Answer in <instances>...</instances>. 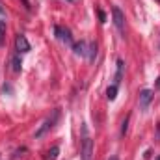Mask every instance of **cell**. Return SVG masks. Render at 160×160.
<instances>
[{
    "mask_svg": "<svg viewBox=\"0 0 160 160\" xmlns=\"http://www.w3.org/2000/svg\"><path fill=\"white\" fill-rule=\"evenodd\" d=\"M151 101H153V91H151V89H143V91L140 93V110L145 112V110L149 108Z\"/></svg>",
    "mask_w": 160,
    "mask_h": 160,
    "instance_id": "5",
    "label": "cell"
},
{
    "mask_svg": "<svg viewBox=\"0 0 160 160\" xmlns=\"http://www.w3.org/2000/svg\"><path fill=\"white\" fill-rule=\"evenodd\" d=\"M123 69H125V63H123V60H118V73H116V86L121 82L123 78Z\"/></svg>",
    "mask_w": 160,
    "mask_h": 160,
    "instance_id": "8",
    "label": "cell"
},
{
    "mask_svg": "<svg viewBox=\"0 0 160 160\" xmlns=\"http://www.w3.org/2000/svg\"><path fill=\"white\" fill-rule=\"evenodd\" d=\"M99 17H101V22H106V15H104V11H99Z\"/></svg>",
    "mask_w": 160,
    "mask_h": 160,
    "instance_id": "15",
    "label": "cell"
},
{
    "mask_svg": "<svg viewBox=\"0 0 160 160\" xmlns=\"http://www.w3.org/2000/svg\"><path fill=\"white\" fill-rule=\"evenodd\" d=\"M75 54L77 56H86L88 54V45H86V41H80V43H75Z\"/></svg>",
    "mask_w": 160,
    "mask_h": 160,
    "instance_id": "7",
    "label": "cell"
},
{
    "mask_svg": "<svg viewBox=\"0 0 160 160\" xmlns=\"http://www.w3.org/2000/svg\"><path fill=\"white\" fill-rule=\"evenodd\" d=\"M157 160H160V157H158V158H157Z\"/></svg>",
    "mask_w": 160,
    "mask_h": 160,
    "instance_id": "19",
    "label": "cell"
},
{
    "mask_svg": "<svg viewBox=\"0 0 160 160\" xmlns=\"http://www.w3.org/2000/svg\"><path fill=\"white\" fill-rule=\"evenodd\" d=\"M112 15H114V24H116L118 32H119V34H125V15H123L121 8L114 6V8H112Z\"/></svg>",
    "mask_w": 160,
    "mask_h": 160,
    "instance_id": "3",
    "label": "cell"
},
{
    "mask_svg": "<svg viewBox=\"0 0 160 160\" xmlns=\"http://www.w3.org/2000/svg\"><path fill=\"white\" fill-rule=\"evenodd\" d=\"M157 88H160V78H158V80H157Z\"/></svg>",
    "mask_w": 160,
    "mask_h": 160,
    "instance_id": "18",
    "label": "cell"
},
{
    "mask_svg": "<svg viewBox=\"0 0 160 160\" xmlns=\"http://www.w3.org/2000/svg\"><path fill=\"white\" fill-rule=\"evenodd\" d=\"M127 128H128V116L125 118V121H123V127H121V134H123V136L127 134Z\"/></svg>",
    "mask_w": 160,
    "mask_h": 160,
    "instance_id": "13",
    "label": "cell"
},
{
    "mask_svg": "<svg viewBox=\"0 0 160 160\" xmlns=\"http://www.w3.org/2000/svg\"><path fill=\"white\" fill-rule=\"evenodd\" d=\"M95 56H97V43H91L89 45V62H95Z\"/></svg>",
    "mask_w": 160,
    "mask_h": 160,
    "instance_id": "10",
    "label": "cell"
},
{
    "mask_svg": "<svg viewBox=\"0 0 160 160\" xmlns=\"http://www.w3.org/2000/svg\"><path fill=\"white\" fill-rule=\"evenodd\" d=\"M80 158L91 160L93 158V142L88 134V127L82 125V149H80Z\"/></svg>",
    "mask_w": 160,
    "mask_h": 160,
    "instance_id": "1",
    "label": "cell"
},
{
    "mask_svg": "<svg viewBox=\"0 0 160 160\" xmlns=\"http://www.w3.org/2000/svg\"><path fill=\"white\" fill-rule=\"evenodd\" d=\"M58 151H60V149L54 145V147L48 151V157H47V160H56V158H58Z\"/></svg>",
    "mask_w": 160,
    "mask_h": 160,
    "instance_id": "11",
    "label": "cell"
},
{
    "mask_svg": "<svg viewBox=\"0 0 160 160\" xmlns=\"http://www.w3.org/2000/svg\"><path fill=\"white\" fill-rule=\"evenodd\" d=\"M54 32H56L58 39H62L63 43H65V45H69V47H75V43H73V36H71V32H69L67 28L56 26V28H54Z\"/></svg>",
    "mask_w": 160,
    "mask_h": 160,
    "instance_id": "4",
    "label": "cell"
},
{
    "mask_svg": "<svg viewBox=\"0 0 160 160\" xmlns=\"http://www.w3.org/2000/svg\"><path fill=\"white\" fill-rule=\"evenodd\" d=\"M4 36H6V22L0 21V45L4 43Z\"/></svg>",
    "mask_w": 160,
    "mask_h": 160,
    "instance_id": "12",
    "label": "cell"
},
{
    "mask_svg": "<svg viewBox=\"0 0 160 160\" xmlns=\"http://www.w3.org/2000/svg\"><path fill=\"white\" fill-rule=\"evenodd\" d=\"M108 160H119V158H118V157L114 155V157H110V158H108Z\"/></svg>",
    "mask_w": 160,
    "mask_h": 160,
    "instance_id": "16",
    "label": "cell"
},
{
    "mask_svg": "<svg viewBox=\"0 0 160 160\" xmlns=\"http://www.w3.org/2000/svg\"><path fill=\"white\" fill-rule=\"evenodd\" d=\"M0 15H4V8L2 6H0Z\"/></svg>",
    "mask_w": 160,
    "mask_h": 160,
    "instance_id": "17",
    "label": "cell"
},
{
    "mask_svg": "<svg viewBox=\"0 0 160 160\" xmlns=\"http://www.w3.org/2000/svg\"><path fill=\"white\" fill-rule=\"evenodd\" d=\"M13 71H21V62H19V58H13Z\"/></svg>",
    "mask_w": 160,
    "mask_h": 160,
    "instance_id": "14",
    "label": "cell"
},
{
    "mask_svg": "<svg viewBox=\"0 0 160 160\" xmlns=\"http://www.w3.org/2000/svg\"><path fill=\"white\" fill-rule=\"evenodd\" d=\"M15 47H17L19 52H28V50H30V43H28V39H26V36L19 34V36L15 38Z\"/></svg>",
    "mask_w": 160,
    "mask_h": 160,
    "instance_id": "6",
    "label": "cell"
},
{
    "mask_svg": "<svg viewBox=\"0 0 160 160\" xmlns=\"http://www.w3.org/2000/svg\"><path fill=\"white\" fill-rule=\"evenodd\" d=\"M106 97H108V101H114V99L118 97V86H116V84H112V86L106 89Z\"/></svg>",
    "mask_w": 160,
    "mask_h": 160,
    "instance_id": "9",
    "label": "cell"
},
{
    "mask_svg": "<svg viewBox=\"0 0 160 160\" xmlns=\"http://www.w3.org/2000/svg\"><path fill=\"white\" fill-rule=\"evenodd\" d=\"M58 119H60V110H54V112H52V116H48L47 119L41 123L39 128L36 130V138L39 140V138H43L48 130H52V128H54V125L58 123Z\"/></svg>",
    "mask_w": 160,
    "mask_h": 160,
    "instance_id": "2",
    "label": "cell"
}]
</instances>
